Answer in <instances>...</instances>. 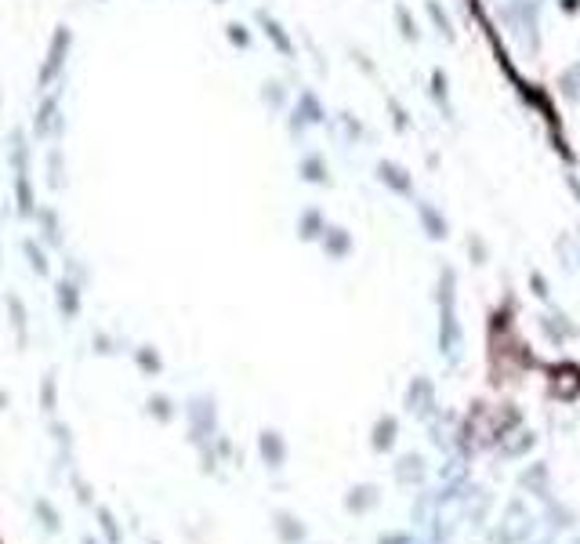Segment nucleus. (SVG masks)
I'll return each mask as SVG.
<instances>
[{
    "instance_id": "39448f33",
    "label": "nucleus",
    "mask_w": 580,
    "mask_h": 544,
    "mask_svg": "<svg viewBox=\"0 0 580 544\" xmlns=\"http://www.w3.org/2000/svg\"><path fill=\"white\" fill-rule=\"evenodd\" d=\"M319 229H323V215H319L316 207L302 211V218H297V233H302V240H316V236H323Z\"/></svg>"
},
{
    "instance_id": "7ed1b4c3",
    "label": "nucleus",
    "mask_w": 580,
    "mask_h": 544,
    "mask_svg": "<svg viewBox=\"0 0 580 544\" xmlns=\"http://www.w3.org/2000/svg\"><path fill=\"white\" fill-rule=\"evenodd\" d=\"M302 178H305V182H316V185H327V182H330L327 160L319 156V153H309V156L302 160Z\"/></svg>"
},
{
    "instance_id": "f03ea898",
    "label": "nucleus",
    "mask_w": 580,
    "mask_h": 544,
    "mask_svg": "<svg viewBox=\"0 0 580 544\" xmlns=\"http://www.w3.org/2000/svg\"><path fill=\"white\" fill-rule=\"evenodd\" d=\"M377 178H381L384 185H392V189L403 193V196L414 193V185H410V178H406V171H403L399 163H392V160H381V163H377Z\"/></svg>"
},
{
    "instance_id": "20e7f679",
    "label": "nucleus",
    "mask_w": 580,
    "mask_h": 544,
    "mask_svg": "<svg viewBox=\"0 0 580 544\" xmlns=\"http://www.w3.org/2000/svg\"><path fill=\"white\" fill-rule=\"evenodd\" d=\"M257 18H262V22H265V33H269V40H272V44H276L279 51H283L287 58H294V44H290V40H287V33H283V26H279V22H272V18H269L265 11H257Z\"/></svg>"
},
{
    "instance_id": "f257e3e1",
    "label": "nucleus",
    "mask_w": 580,
    "mask_h": 544,
    "mask_svg": "<svg viewBox=\"0 0 580 544\" xmlns=\"http://www.w3.org/2000/svg\"><path fill=\"white\" fill-rule=\"evenodd\" d=\"M69 51V26H58V33H55V40H51V51H48V58H44V69H40V88H48V83L62 73V66H66V55Z\"/></svg>"
},
{
    "instance_id": "423d86ee",
    "label": "nucleus",
    "mask_w": 580,
    "mask_h": 544,
    "mask_svg": "<svg viewBox=\"0 0 580 544\" xmlns=\"http://www.w3.org/2000/svg\"><path fill=\"white\" fill-rule=\"evenodd\" d=\"M225 36H229V44L240 48V51H250V44H254V33H250L243 22H229V26H225Z\"/></svg>"
},
{
    "instance_id": "9d476101",
    "label": "nucleus",
    "mask_w": 580,
    "mask_h": 544,
    "mask_svg": "<svg viewBox=\"0 0 580 544\" xmlns=\"http://www.w3.org/2000/svg\"><path fill=\"white\" fill-rule=\"evenodd\" d=\"M214 4H225V0H214Z\"/></svg>"
},
{
    "instance_id": "1a4fd4ad",
    "label": "nucleus",
    "mask_w": 580,
    "mask_h": 544,
    "mask_svg": "<svg viewBox=\"0 0 580 544\" xmlns=\"http://www.w3.org/2000/svg\"><path fill=\"white\" fill-rule=\"evenodd\" d=\"M399 18H403V33H406V36H410V40H417V29H414V18H410V15H406L403 8H399Z\"/></svg>"
},
{
    "instance_id": "6e6552de",
    "label": "nucleus",
    "mask_w": 580,
    "mask_h": 544,
    "mask_svg": "<svg viewBox=\"0 0 580 544\" xmlns=\"http://www.w3.org/2000/svg\"><path fill=\"white\" fill-rule=\"evenodd\" d=\"M421 218H424L428 225H432V236H446V233H443V229H446V225H443V218H439V215H432V207H428V203H421Z\"/></svg>"
},
{
    "instance_id": "0eeeda50",
    "label": "nucleus",
    "mask_w": 580,
    "mask_h": 544,
    "mask_svg": "<svg viewBox=\"0 0 580 544\" xmlns=\"http://www.w3.org/2000/svg\"><path fill=\"white\" fill-rule=\"evenodd\" d=\"M327 233H330L327 247L334 250V254H345V250L352 247V240H349V233H345V229H327Z\"/></svg>"
}]
</instances>
